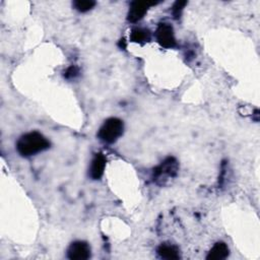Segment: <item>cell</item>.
<instances>
[{"label": "cell", "instance_id": "7c38bea8", "mask_svg": "<svg viewBox=\"0 0 260 260\" xmlns=\"http://www.w3.org/2000/svg\"><path fill=\"white\" fill-rule=\"evenodd\" d=\"M187 4L186 1H176L172 7V14L175 19H178L181 16V13Z\"/></svg>", "mask_w": 260, "mask_h": 260}, {"label": "cell", "instance_id": "8992f818", "mask_svg": "<svg viewBox=\"0 0 260 260\" xmlns=\"http://www.w3.org/2000/svg\"><path fill=\"white\" fill-rule=\"evenodd\" d=\"M67 257L71 260H85L90 257V247L86 242L75 241L73 242L68 250Z\"/></svg>", "mask_w": 260, "mask_h": 260}, {"label": "cell", "instance_id": "277c9868", "mask_svg": "<svg viewBox=\"0 0 260 260\" xmlns=\"http://www.w3.org/2000/svg\"><path fill=\"white\" fill-rule=\"evenodd\" d=\"M178 171V164L174 157H168L159 166L153 170V180L162 181L166 178L176 176Z\"/></svg>", "mask_w": 260, "mask_h": 260}, {"label": "cell", "instance_id": "ba28073f", "mask_svg": "<svg viewBox=\"0 0 260 260\" xmlns=\"http://www.w3.org/2000/svg\"><path fill=\"white\" fill-rule=\"evenodd\" d=\"M230 254L229 247L223 242H217L209 250L206 259L208 260H222L225 259Z\"/></svg>", "mask_w": 260, "mask_h": 260}, {"label": "cell", "instance_id": "52a82bcc", "mask_svg": "<svg viewBox=\"0 0 260 260\" xmlns=\"http://www.w3.org/2000/svg\"><path fill=\"white\" fill-rule=\"evenodd\" d=\"M106 162H107L106 156L102 152L95 153L89 167V172H88L89 177L93 180L101 179L102 176L104 175Z\"/></svg>", "mask_w": 260, "mask_h": 260}, {"label": "cell", "instance_id": "8fae6325", "mask_svg": "<svg viewBox=\"0 0 260 260\" xmlns=\"http://www.w3.org/2000/svg\"><path fill=\"white\" fill-rule=\"evenodd\" d=\"M94 5H95V2L92 0H76L73 2L74 8L80 12H86L92 9Z\"/></svg>", "mask_w": 260, "mask_h": 260}, {"label": "cell", "instance_id": "6da1fadb", "mask_svg": "<svg viewBox=\"0 0 260 260\" xmlns=\"http://www.w3.org/2000/svg\"><path fill=\"white\" fill-rule=\"evenodd\" d=\"M50 147V141L40 132L32 131L23 134L16 142V149L22 156H30Z\"/></svg>", "mask_w": 260, "mask_h": 260}, {"label": "cell", "instance_id": "3957f363", "mask_svg": "<svg viewBox=\"0 0 260 260\" xmlns=\"http://www.w3.org/2000/svg\"><path fill=\"white\" fill-rule=\"evenodd\" d=\"M154 35L157 43L162 48L171 49L176 47L177 42H176L174 29L170 23H167V22L159 23L155 29Z\"/></svg>", "mask_w": 260, "mask_h": 260}, {"label": "cell", "instance_id": "4fadbf2b", "mask_svg": "<svg viewBox=\"0 0 260 260\" xmlns=\"http://www.w3.org/2000/svg\"><path fill=\"white\" fill-rule=\"evenodd\" d=\"M79 71H78V68L76 66H70L68 67L65 72H64V77L67 78V79H72V78H75L77 75H78Z\"/></svg>", "mask_w": 260, "mask_h": 260}, {"label": "cell", "instance_id": "5b68a950", "mask_svg": "<svg viewBox=\"0 0 260 260\" xmlns=\"http://www.w3.org/2000/svg\"><path fill=\"white\" fill-rule=\"evenodd\" d=\"M153 2L148 1H133L130 3L129 11L127 14V20L130 22H137L143 18L148 8L151 5H154Z\"/></svg>", "mask_w": 260, "mask_h": 260}, {"label": "cell", "instance_id": "30bf717a", "mask_svg": "<svg viewBox=\"0 0 260 260\" xmlns=\"http://www.w3.org/2000/svg\"><path fill=\"white\" fill-rule=\"evenodd\" d=\"M151 39V32L148 28L134 27L130 32V41L137 44H144Z\"/></svg>", "mask_w": 260, "mask_h": 260}, {"label": "cell", "instance_id": "7a4b0ae2", "mask_svg": "<svg viewBox=\"0 0 260 260\" xmlns=\"http://www.w3.org/2000/svg\"><path fill=\"white\" fill-rule=\"evenodd\" d=\"M123 130L124 124L122 120L119 118H109L101 126L98 136L104 142L113 143L123 134Z\"/></svg>", "mask_w": 260, "mask_h": 260}, {"label": "cell", "instance_id": "9c48e42d", "mask_svg": "<svg viewBox=\"0 0 260 260\" xmlns=\"http://www.w3.org/2000/svg\"><path fill=\"white\" fill-rule=\"evenodd\" d=\"M157 254L162 259L176 260L180 258V251L176 246L169 244H161L157 248Z\"/></svg>", "mask_w": 260, "mask_h": 260}]
</instances>
